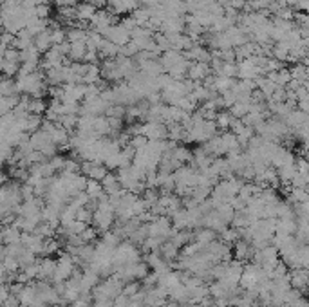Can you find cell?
Returning a JSON list of instances; mask_svg holds the SVG:
<instances>
[{"instance_id":"d4e9b609","label":"cell","mask_w":309,"mask_h":307,"mask_svg":"<svg viewBox=\"0 0 309 307\" xmlns=\"http://www.w3.org/2000/svg\"><path fill=\"white\" fill-rule=\"evenodd\" d=\"M132 17H134V20L137 22V25L145 27V25L150 22L152 13H150V7H137V9H134V11H132Z\"/></svg>"},{"instance_id":"4316f807","label":"cell","mask_w":309,"mask_h":307,"mask_svg":"<svg viewBox=\"0 0 309 307\" xmlns=\"http://www.w3.org/2000/svg\"><path fill=\"white\" fill-rule=\"evenodd\" d=\"M221 239H222V242L228 244V246H232V244L239 242L241 241V233H239L237 228H226L222 233H221Z\"/></svg>"},{"instance_id":"6da1fadb","label":"cell","mask_w":309,"mask_h":307,"mask_svg":"<svg viewBox=\"0 0 309 307\" xmlns=\"http://www.w3.org/2000/svg\"><path fill=\"white\" fill-rule=\"evenodd\" d=\"M161 65L167 74L174 78V80H184L188 76V69H190L192 62L183 53L179 51H167V53L161 54L159 58Z\"/></svg>"},{"instance_id":"d6986e66","label":"cell","mask_w":309,"mask_h":307,"mask_svg":"<svg viewBox=\"0 0 309 307\" xmlns=\"http://www.w3.org/2000/svg\"><path fill=\"white\" fill-rule=\"evenodd\" d=\"M98 53H100V58L101 60L118 58L119 54H121V47L105 38V42H103V45L100 47V51H98Z\"/></svg>"},{"instance_id":"7402d4cb","label":"cell","mask_w":309,"mask_h":307,"mask_svg":"<svg viewBox=\"0 0 309 307\" xmlns=\"http://www.w3.org/2000/svg\"><path fill=\"white\" fill-rule=\"evenodd\" d=\"M18 85L15 78H6L0 83V96H18Z\"/></svg>"},{"instance_id":"44dd1931","label":"cell","mask_w":309,"mask_h":307,"mask_svg":"<svg viewBox=\"0 0 309 307\" xmlns=\"http://www.w3.org/2000/svg\"><path fill=\"white\" fill-rule=\"evenodd\" d=\"M20 62L22 64H33V65H40V51L33 45L29 49H24V51H20Z\"/></svg>"},{"instance_id":"5bb4252c","label":"cell","mask_w":309,"mask_h":307,"mask_svg":"<svg viewBox=\"0 0 309 307\" xmlns=\"http://www.w3.org/2000/svg\"><path fill=\"white\" fill-rule=\"evenodd\" d=\"M194 241L199 242L202 248H204V246L212 244L214 241H217V231L210 230V228H197V230L194 231Z\"/></svg>"},{"instance_id":"4dcf8cb0","label":"cell","mask_w":309,"mask_h":307,"mask_svg":"<svg viewBox=\"0 0 309 307\" xmlns=\"http://www.w3.org/2000/svg\"><path fill=\"white\" fill-rule=\"evenodd\" d=\"M49 15H51V7H49V4H42V6L36 7V17H38V18L47 20Z\"/></svg>"},{"instance_id":"2e32d148","label":"cell","mask_w":309,"mask_h":307,"mask_svg":"<svg viewBox=\"0 0 309 307\" xmlns=\"http://www.w3.org/2000/svg\"><path fill=\"white\" fill-rule=\"evenodd\" d=\"M53 36H51V27H47V29L44 31V33H40V35L35 38V47L40 51V53H47L49 49L53 47Z\"/></svg>"},{"instance_id":"836d02e7","label":"cell","mask_w":309,"mask_h":307,"mask_svg":"<svg viewBox=\"0 0 309 307\" xmlns=\"http://www.w3.org/2000/svg\"><path fill=\"white\" fill-rule=\"evenodd\" d=\"M129 307H145V306H143V302H136V300H132L131 304H129Z\"/></svg>"},{"instance_id":"30bf717a","label":"cell","mask_w":309,"mask_h":307,"mask_svg":"<svg viewBox=\"0 0 309 307\" xmlns=\"http://www.w3.org/2000/svg\"><path fill=\"white\" fill-rule=\"evenodd\" d=\"M22 235H24V231L13 222V224L9 226H4V230H2V242L4 244L22 242Z\"/></svg>"},{"instance_id":"8fae6325","label":"cell","mask_w":309,"mask_h":307,"mask_svg":"<svg viewBox=\"0 0 309 307\" xmlns=\"http://www.w3.org/2000/svg\"><path fill=\"white\" fill-rule=\"evenodd\" d=\"M139 71L150 78H157L165 72V69H163V65H161L159 60L154 58V60H147V62L139 64Z\"/></svg>"},{"instance_id":"4fadbf2b","label":"cell","mask_w":309,"mask_h":307,"mask_svg":"<svg viewBox=\"0 0 309 307\" xmlns=\"http://www.w3.org/2000/svg\"><path fill=\"white\" fill-rule=\"evenodd\" d=\"M101 186H103V190H105L107 195L119 194V192L123 190V186H121V183H119V179H118V174H110V172H109L107 175H105V179L101 181Z\"/></svg>"},{"instance_id":"f546056e","label":"cell","mask_w":309,"mask_h":307,"mask_svg":"<svg viewBox=\"0 0 309 307\" xmlns=\"http://www.w3.org/2000/svg\"><path fill=\"white\" fill-rule=\"evenodd\" d=\"M98 233H100V231L96 230V228H90V226H89V228H87V230H85L80 237H82V241H84L85 244H92L96 241Z\"/></svg>"},{"instance_id":"83f0119b","label":"cell","mask_w":309,"mask_h":307,"mask_svg":"<svg viewBox=\"0 0 309 307\" xmlns=\"http://www.w3.org/2000/svg\"><path fill=\"white\" fill-rule=\"evenodd\" d=\"M18 262H20V269H25V267L36 264L38 260H36V253H33L31 249L25 248L24 251L20 253V257H18Z\"/></svg>"},{"instance_id":"8992f818","label":"cell","mask_w":309,"mask_h":307,"mask_svg":"<svg viewBox=\"0 0 309 307\" xmlns=\"http://www.w3.org/2000/svg\"><path fill=\"white\" fill-rule=\"evenodd\" d=\"M103 36H105L107 40L112 42V44L119 45V47H123V45H127V44H129V42L132 40L131 31H127L121 24H114L112 27H109V29L105 31V35H103Z\"/></svg>"},{"instance_id":"5b68a950","label":"cell","mask_w":309,"mask_h":307,"mask_svg":"<svg viewBox=\"0 0 309 307\" xmlns=\"http://www.w3.org/2000/svg\"><path fill=\"white\" fill-rule=\"evenodd\" d=\"M82 174L87 179H90V181L101 183L105 179V175L109 174V168L103 163H98V161H84L82 163Z\"/></svg>"},{"instance_id":"277c9868","label":"cell","mask_w":309,"mask_h":307,"mask_svg":"<svg viewBox=\"0 0 309 307\" xmlns=\"http://www.w3.org/2000/svg\"><path fill=\"white\" fill-rule=\"evenodd\" d=\"M114 24H118V17H116V15H112L109 9H98L94 18L90 20V29L96 31V33L105 35V31H107L109 27H112Z\"/></svg>"},{"instance_id":"9c48e42d","label":"cell","mask_w":309,"mask_h":307,"mask_svg":"<svg viewBox=\"0 0 309 307\" xmlns=\"http://www.w3.org/2000/svg\"><path fill=\"white\" fill-rule=\"evenodd\" d=\"M233 255H235V259L241 260V262H246V260H251L253 259V255H255V248L251 246V242L248 241H239V242L233 244Z\"/></svg>"},{"instance_id":"d6a6232c","label":"cell","mask_w":309,"mask_h":307,"mask_svg":"<svg viewBox=\"0 0 309 307\" xmlns=\"http://www.w3.org/2000/svg\"><path fill=\"white\" fill-rule=\"evenodd\" d=\"M289 307H309V298L306 295H302L300 298H297V300L293 302Z\"/></svg>"},{"instance_id":"7a4b0ae2","label":"cell","mask_w":309,"mask_h":307,"mask_svg":"<svg viewBox=\"0 0 309 307\" xmlns=\"http://www.w3.org/2000/svg\"><path fill=\"white\" fill-rule=\"evenodd\" d=\"M76 271V259L71 253H60L58 260H56V273L53 277L54 284H64L74 275Z\"/></svg>"},{"instance_id":"f1b7e54d","label":"cell","mask_w":309,"mask_h":307,"mask_svg":"<svg viewBox=\"0 0 309 307\" xmlns=\"http://www.w3.org/2000/svg\"><path fill=\"white\" fill-rule=\"evenodd\" d=\"M143 289V285H141V282L139 280H134V282H127L125 284V287H123V295H127V296H134V295H137L139 291Z\"/></svg>"},{"instance_id":"3957f363","label":"cell","mask_w":309,"mask_h":307,"mask_svg":"<svg viewBox=\"0 0 309 307\" xmlns=\"http://www.w3.org/2000/svg\"><path fill=\"white\" fill-rule=\"evenodd\" d=\"M141 136H145L149 141H165L168 137V125L163 121H147L141 125Z\"/></svg>"},{"instance_id":"9a60e30c","label":"cell","mask_w":309,"mask_h":307,"mask_svg":"<svg viewBox=\"0 0 309 307\" xmlns=\"http://www.w3.org/2000/svg\"><path fill=\"white\" fill-rule=\"evenodd\" d=\"M54 273H56V260L49 259V257L40 260V277H38V280H53Z\"/></svg>"},{"instance_id":"ffe728a7","label":"cell","mask_w":309,"mask_h":307,"mask_svg":"<svg viewBox=\"0 0 309 307\" xmlns=\"http://www.w3.org/2000/svg\"><path fill=\"white\" fill-rule=\"evenodd\" d=\"M71 44V42H69ZM85 54H87V42H76V44H71V53H69V58L72 62H85Z\"/></svg>"},{"instance_id":"484cf974","label":"cell","mask_w":309,"mask_h":307,"mask_svg":"<svg viewBox=\"0 0 309 307\" xmlns=\"http://www.w3.org/2000/svg\"><path fill=\"white\" fill-rule=\"evenodd\" d=\"M233 116L230 110H222V112L217 114V118H215V123H217V129L221 130H228V129H232V123H233Z\"/></svg>"},{"instance_id":"cb8c5ba5","label":"cell","mask_w":309,"mask_h":307,"mask_svg":"<svg viewBox=\"0 0 309 307\" xmlns=\"http://www.w3.org/2000/svg\"><path fill=\"white\" fill-rule=\"evenodd\" d=\"M170 241H172L179 249H183L184 246H188L190 242H194V233H190V231H186V230H181V231H177Z\"/></svg>"},{"instance_id":"1f68e13d","label":"cell","mask_w":309,"mask_h":307,"mask_svg":"<svg viewBox=\"0 0 309 307\" xmlns=\"http://www.w3.org/2000/svg\"><path fill=\"white\" fill-rule=\"evenodd\" d=\"M54 4L58 7H76L80 0H54Z\"/></svg>"},{"instance_id":"7c38bea8","label":"cell","mask_w":309,"mask_h":307,"mask_svg":"<svg viewBox=\"0 0 309 307\" xmlns=\"http://www.w3.org/2000/svg\"><path fill=\"white\" fill-rule=\"evenodd\" d=\"M76 13H78V20L80 22H90L94 15L98 13V7L92 4V2H80L76 6Z\"/></svg>"},{"instance_id":"ba28073f","label":"cell","mask_w":309,"mask_h":307,"mask_svg":"<svg viewBox=\"0 0 309 307\" xmlns=\"http://www.w3.org/2000/svg\"><path fill=\"white\" fill-rule=\"evenodd\" d=\"M210 74H214V72H212V67H210V64H202V62H192L190 69H188V76H186V78H190V80H194L196 83H199V82H204V80H206Z\"/></svg>"},{"instance_id":"ac0fdd59","label":"cell","mask_w":309,"mask_h":307,"mask_svg":"<svg viewBox=\"0 0 309 307\" xmlns=\"http://www.w3.org/2000/svg\"><path fill=\"white\" fill-rule=\"evenodd\" d=\"M277 172H279L280 183H282V184H291L293 179H295V175L298 174L297 161H295V163H291V165L280 166V168H277Z\"/></svg>"},{"instance_id":"603a6c76","label":"cell","mask_w":309,"mask_h":307,"mask_svg":"<svg viewBox=\"0 0 309 307\" xmlns=\"http://www.w3.org/2000/svg\"><path fill=\"white\" fill-rule=\"evenodd\" d=\"M20 67H22V64H20V62H13V60L2 58V74H4L6 78L18 76V72H20Z\"/></svg>"},{"instance_id":"52a82bcc","label":"cell","mask_w":309,"mask_h":307,"mask_svg":"<svg viewBox=\"0 0 309 307\" xmlns=\"http://www.w3.org/2000/svg\"><path fill=\"white\" fill-rule=\"evenodd\" d=\"M137 7H139V0H109L107 4V9L116 17L125 15V13H132Z\"/></svg>"},{"instance_id":"e0dca14e","label":"cell","mask_w":309,"mask_h":307,"mask_svg":"<svg viewBox=\"0 0 309 307\" xmlns=\"http://www.w3.org/2000/svg\"><path fill=\"white\" fill-rule=\"evenodd\" d=\"M297 228V219H279L277 220V235H295Z\"/></svg>"}]
</instances>
